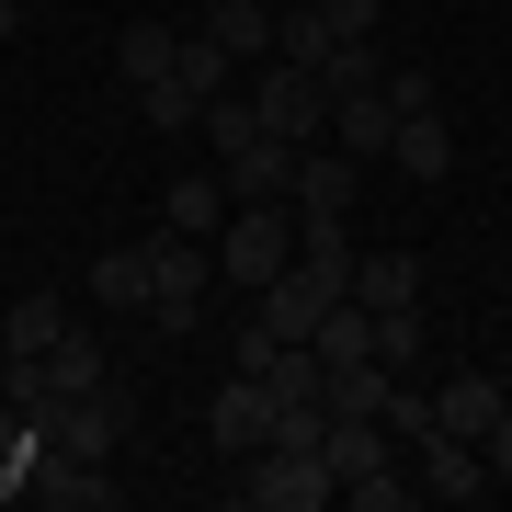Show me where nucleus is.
<instances>
[{"label": "nucleus", "mask_w": 512, "mask_h": 512, "mask_svg": "<svg viewBox=\"0 0 512 512\" xmlns=\"http://www.w3.org/2000/svg\"><path fill=\"white\" fill-rule=\"evenodd\" d=\"M205 296H217V251L183 239V228H148V330H160V342H194Z\"/></svg>", "instance_id": "1"}, {"label": "nucleus", "mask_w": 512, "mask_h": 512, "mask_svg": "<svg viewBox=\"0 0 512 512\" xmlns=\"http://www.w3.org/2000/svg\"><path fill=\"white\" fill-rule=\"evenodd\" d=\"M228 501L239 512H319V501H342V478H330L319 444H262V456H239Z\"/></svg>", "instance_id": "2"}, {"label": "nucleus", "mask_w": 512, "mask_h": 512, "mask_svg": "<svg viewBox=\"0 0 512 512\" xmlns=\"http://www.w3.org/2000/svg\"><path fill=\"white\" fill-rule=\"evenodd\" d=\"M217 251V285H239V296H262L296 262V205H228V228L205 239Z\"/></svg>", "instance_id": "3"}, {"label": "nucleus", "mask_w": 512, "mask_h": 512, "mask_svg": "<svg viewBox=\"0 0 512 512\" xmlns=\"http://www.w3.org/2000/svg\"><path fill=\"white\" fill-rule=\"evenodd\" d=\"M126 433H137L126 376H103V387H80V399H46V410H35V444H69V456H103V467H114Z\"/></svg>", "instance_id": "4"}, {"label": "nucleus", "mask_w": 512, "mask_h": 512, "mask_svg": "<svg viewBox=\"0 0 512 512\" xmlns=\"http://www.w3.org/2000/svg\"><path fill=\"white\" fill-rule=\"evenodd\" d=\"M239 92H251L262 137H285V148H319L330 137V92H319V69H296V57H262Z\"/></svg>", "instance_id": "5"}, {"label": "nucleus", "mask_w": 512, "mask_h": 512, "mask_svg": "<svg viewBox=\"0 0 512 512\" xmlns=\"http://www.w3.org/2000/svg\"><path fill=\"white\" fill-rule=\"evenodd\" d=\"M274 376H251V365H239L228 387H217V399H205V444H217V456H262V444H274Z\"/></svg>", "instance_id": "6"}, {"label": "nucleus", "mask_w": 512, "mask_h": 512, "mask_svg": "<svg viewBox=\"0 0 512 512\" xmlns=\"http://www.w3.org/2000/svg\"><path fill=\"white\" fill-rule=\"evenodd\" d=\"M217 183H228V205H296V148L239 137V148H217Z\"/></svg>", "instance_id": "7"}, {"label": "nucleus", "mask_w": 512, "mask_h": 512, "mask_svg": "<svg viewBox=\"0 0 512 512\" xmlns=\"http://www.w3.org/2000/svg\"><path fill=\"white\" fill-rule=\"evenodd\" d=\"M490 490V467H478L467 433H421L410 444V501H478Z\"/></svg>", "instance_id": "8"}, {"label": "nucleus", "mask_w": 512, "mask_h": 512, "mask_svg": "<svg viewBox=\"0 0 512 512\" xmlns=\"http://www.w3.org/2000/svg\"><path fill=\"white\" fill-rule=\"evenodd\" d=\"M23 501H57V512H103V501H114V478H103V456L35 444V478H23Z\"/></svg>", "instance_id": "9"}, {"label": "nucleus", "mask_w": 512, "mask_h": 512, "mask_svg": "<svg viewBox=\"0 0 512 512\" xmlns=\"http://www.w3.org/2000/svg\"><path fill=\"white\" fill-rule=\"evenodd\" d=\"M194 35L228 46L239 69H262V57H274V0H217V12H194Z\"/></svg>", "instance_id": "10"}, {"label": "nucleus", "mask_w": 512, "mask_h": 512, "mask_svg": "<svg viewBox=\"0 0 512 512\" xmlns=\"http://www.w3.org/2000/svg\"><path fill=\"white\" fill-rule=\"evenodd\" d=\"M365 194V160H342V148H296V205H308V217H342V205Z\"/></svg>", "instance_id": "11"}, {"label": "nucleus", "mask_w": 512, "mask_h": 512, "mask_svg": "<svg viewBox=\"0 0 512 512\" xmlns=\"http://www.w3.org/2000/svg\"><path fill=\"white\" fill-rule=\"evenodd\" d=\"M490 410H501V376H478V365H456V376H433V433H490Z\"/></svg>", "instance_id": "12"}, {"label": "nucleus", "mask_w": 512, "mask_h": 512, "mask_svg": "<svg viewBox=\"0 0 512 512\" xmlns=\"http://www.w3.org/2000/svg\"><path fill=\"white\" fill-rule=\"evenodd\" d=\"M160 228H183V239H217V228H228V183H217V171H171V194H160Z\"/></svg>", "instance_id": "13"}, {"label": "nucleus", "mask_w": 512, "mask_h": 512, "mask_svg": "<svg viewBox=\"0 0 512 512\" xmlns=\"http://www.w3.org/2000/svg\"><path fill=\"white\" fill-rule=\"evenodd\" d=\"M444 160H456L444 114H399V137H387V171H399V183H444Z\"/></svg>", "instance_id": "14"}, {"label": "nucleus", "mask_w": 512, "mask_h": 512, "mask_svg": "<svg viewBox=\"0 0 512 512\" xmlns=\"http://www.w3.org/2000/svg\"><path fill=\"white\" fill-rule=\"evenodd\" d=\"M171 57H183V23H126L114 35V80L148 92V80H171Z\"/></svg>", "instance_id": "15"}, {"label": "nucleus", "mask_w": 512, "mask_h": 512, "mask_svg": "<svg viewBox=\"0 0 512 512\" xmlns=\"http://www.w3.org/2000/svg\"><path fill=\"white\" fill-rule=\"evenodd\" d=\"M353 296L365 308H421V251H353Z\"/></svg>", "instance_id": "16"}, {"label": "nucleus", "mask_w": 512, "mask_h": 512, "mask_svg": "<svg viewBox=\"0 0 512 512\" xmlns=\"http://www.w3.org/2000/svg\"><path fill=\"white\" fill-rule=\"evenodd\" d=\"M92 308L148 319V239H126V251H103V262H92Z\"/></svg>", "instance_id": "17"}, {"label": "nucleus", "mask_w": 512, "mask_h": 512, "mask_svg": "<svg viewBox=\"0 0 512 512\" xmlns=\"http://www.w3.org/2000/svg\"><path fill=\"white\" fill-rule=\"evenodd\" d=\"M103 376H114V365H103V342L69 319V330H57V353H46V399H80V387H103ZM46 399H35V410H46Z\"/></svg>", "instance_id": "18"}, {"label": "nucleus", "mask_w": 512, "mask_h": 512, "mask_svg": "<svg viewBox=\"0 0 512 512\" xmlns=\"http://www.w3.org/2000/svg\"><path fill=\"white\" fill-rule=\"evenodd\" d=\"M57 330H69V296H12L0 308V353H57Z\"/></svg>", "instance_id": "19"}, {"label": "nucleus", "mask_w": 512, "mask_h": 512, "mask_svg": "<svg viewBox=\"0 0 512 512\" xmlns=\"http://www.w3.org/2000/svg\"><path fill=\"white\" fill-rule=\"evenodd\" d=\"M376 365L387 376H421V365H433V319H421V308H376Z\"/></svg>", "instance_id": "20"}, {"label": "nucleus", "mask_w": 512, "mask_h": 512, "mask_svg": "<svg viewBox=\"0 0 512 512\" xmlns=\"http://www.w3.org/2000/svg\"><path fill=\"white\" fill-rule=\"evenodd\" d=\"M376 80H387V69H376V35H353V46H330V57H319V92H330V103L376 92Z\"/></svg>", "instance_id": "21"}, {"label": "nucleus", "mask_w": 512, "mask_h": 512, "mask_svg": "<svg viewBox=\"0 0 512 512\" xmlns=\"http://www.w3.org/2000/svg\"><path fill=\"white\" fill-rule=\"evenodd\" d=\"M126 103H137V126H160V137H183L194 114H205V103L183 92V80H148V92H126Z\"/></svg>", "instance_id": "22"}, {"label": "nucleus", "mask_w": 512, "mask_h": 512, "mask_svg": "<svg viewBox=\"0 0 512 512\" xmlns=\"http://www.w3.org/2000/svg\"><path fill=\"white\" fill-rule=\"evenodd\" d=\"M478 467H490V490H501V478H512V399L490 410V433H478Z\"/></svg>", "instance_id": "23"}, {"label": "nucleus", "mask_w": 512, "mask_h": 512, "mask_svg": "<svg viewBox=\"0 0 512 512\" xmlns=\"http://www.w3.org/2000/svg\"><path fill=\"white\" fill-rule=\"evenodd\" d=\"M387 114H433V80H421V69H387Z\"/></svg>", "instance_id": "24"}, {"label": "nucleus", "mask_w": 512, "mask_h": 512, "mask_svg": "<svg viewBox=\"0 0 512 512\" xmlns=\"http://www.w3.org/2000/svg\"><path fill=\"white\" fill-rule=\"evenodd\" d=\"M12 23H23V0H0V35H12Z\"/></svg>", "instance_id": "25"}, {"label": "nucleus", "mask_w": 512, "mask_h": 512, "mask_svg": "<svg viewBox=\"0 0 512 512\" xmlns=\"http://www.w3.org/2000/svg\"><path fill=\"white\" fill-rule=\"evenodd\" d=\"M274 12H308V0H274Z\"/></svg>", "instance_id": "26"}, {"label": "nucleus", "mask_w": 512, "mask_h": 512, "mask_svg": "<svg viewBox=\"0 0 512 512\" xmlns=\"http://www.w3.org/2000/svg\"><path fill=\"white\" fill-rule=\"evenodd\" d=\"M501 399H512V365H501Z\"/></svg>", "instance_id": "27"}]
</instances>
